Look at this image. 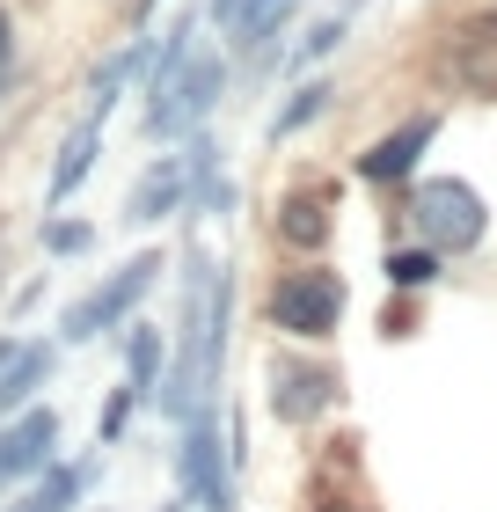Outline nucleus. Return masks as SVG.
Listing matches in <instances>:
<instances>
[{
    "label": "nucleus",
    "mask_w": 497,
    "mask_h": 512,
    "mask_svg": "<svg viewBox=\"0 0 497 512\" xmlns=\"http://www.w3.org/2000/svg\"><path fill=\"white\" fill-rule=\"evenodd\" d=\"M132 410H139V395H132V381H117V388H110V403L96 410V447H117V439H125V425H132Z\"/></svg>",
    "instance_id": "obj_23"
},
{
    "label": "nucleus",
    "mask_w": 497,
    "mask_h": 512,
    "mask_svg": "<svg viewBox=\"0 0 497 512\" xmlns=\"http://www.w3.org/2000/svg\"><path fill=\"white\" fill-rule=\"evenodd\" d=\"M44 256H59V264H66V256H88V249H96V227H88V220H66V213H44Z\"/></svg>",
    "instance_id": "obj_22"
},
{
    "label": "nucleus",
    "mask_w": 497,
    "mask_h": 512,
    "mask_svg": "<svg viewBox=\"0 0 497 512\" xmlns=\"http://www.w3.org/2000/svg\"><path fill=\"white\" fill-rule=\"evenodd\" d=\"M307 8V0H249L242 22H234L227 37V59H249V66H278L286 52H278V37L293 30V15Z\"/></svg>",
    "instance_id": "obj_11"
},
{
    "label": "nucleus",
    "mask_w": 497,
    "mask_h": 512,
    "mask_svg": "<svg viewBox=\"0 0 497 512\" xmlns=\"http://www.w3.org/2000/svg\"><path fill=\"white\" fill-rule=\"evenodd\" d=\"M227 96V52H212V44H198L191 66L176 74V88L161 103H147V139H161V147H176V139H191L212 110H220Z\"/></svg>",
    "instance_id": "obj_6"
},
{
    "label": "nucleus",
    "mask_w": 497,
    "mask_h": 512,
    "mask_svg": "<svg viewBox=\"0 0 497 512\" xmlns=\"http://www.w3.org/2000/svg\"><path fill=\"white\" fill-rule=\"evenodd\" d=\"M446 66H454V81H468V88L490 81V66H497V8L461 15L454 30H446Z\"/></svg>",
    "instance_id": "obj_14"
},
{
    "label": "nucleus",
    "mask_w": 497,
    "mask_h": 512,
    "mask_svg": "<svg viewBox=\"0 0 497 512\" xmlns=\"http://www.w3.org/2000/svg\"><path fill=\"white\" fill-rule=\"evenodd\" d=\"M329 103H337V81L307 74V81L293 88V96H286V103L271 110V125H264V139H271V147H278V139H300V132L315 125V118H329Z\"/></svg>",
    "instance_id": "obj_19"
},
{
    "label": "nucleus",
    "mask_w": 497,
    "mask_h": 512,
    "mask_svg": "<svg viewBox=\"0 0 497 512\" xmlns=\"http://www.w3.org/2000/svg\"><path fill=\"white\" fill-rule=\"evenodd\" d=\"M176 498L191 512H242L234 505V461L220 454V395L176 425Z\"/></svg>",
    "instance_id": "obj_4"
},
{
    "label": "nucleus",
    "mask_w": 497,
    "mask_h": 512,
    "mask_svg": "<svg viewBox=\"0 0 497 512\" xmlns=\"http://www.w3.org/2000/svg\"><path fill=\"white\" fill-rule=\"evenodd\" d=\"M337 395H344V374H337L329 359L271 352V366H264V410H271L286 432H307L315 417H329V410H337Z\"/></svg>",
    "instance_id": "obj_5"
},
{
    "label": "nucleus",
    "mask_w": 497,
    "mask_h": 512,
    "mask_svg": "<svg viewBox=\"0 0 497 512\" xmlns=\"http://www.w3.org/2000/svg\"><path fill=\"white\" fill-rule=\"evenodd\" d=\"M15 74H22V44H15V15L0 8V103L15 96Z\"/></svg>",
    "instance_id": "obj_24"
},
{
    "label": "nucleus",
    "mask_w": 497,
    "mask_h": 512,
    "mask_svg": "<svg viewBox=\"0 0 497 512\" xmlns=\"http://www.w3.org/2000/svg\"><path fill=\"white\" fill-rule=\"evenodd\" d=\"M169 271V256L161 249H139V256H125L103 286H88L74 308H66V322H59V344H96V337H117L125 322L139 315V300L154 293V278Z\"/></svg>",
    "instance_id": "obj_3"
},
{
    "label": "nucleus",
    "mask_w": 497,
    "mask_h": 512,
    "mask_svg": "<svg viewBox=\"0 0 497 512\" xmlns=\"http://www.w3.org/2000/svg\"><path fill=\"white\" fill-rule=\"evenodd\" d=\"M410 227H417V242L424 249H439V256H468V249H483V235H490V205H483V191L468 176H424V183H410Z\"/></svg>",
    "instance_id": "obj_1"
},
{
    "label": "nucleus",
    "mask_w": 497,
    "mask_h": 512,
    "mask_svg": "<svg viewBox=\"0 0 497 512\" xmlns=\"http://www.w3.org/2000/svg\"><path fill=\"white\" fill-rule=\"evenodd\" d=\"M198 30H205L198 15H176L169 30H161V44L147 52V103H161V96H169V88H176V74H183V66H191V52L205 44Z\"/></svg>",
    "instance_id": "obj_18"
},
{
    "label": "nucleus",
    "mask_w": 497,
    "mask_h": 512,
    "mask_svg": "<svg viewBox=\"0 0 497 512\" xmlns=\"http://www.w3.org/2000/svg\"><path fill=\"white\" fill-rule=\"evenodd\" d=\"M59 352L66 344H22V352L0 366V425H8L15 410H30L44 388H52V374H59Z\"/></svg>",
    "instance_id": "obj_13"
},
{
    "label": "nucleus",
    "mask_w": 497,
    "mask_h": 512,
    "mask_svg": "<svg viewBox=\"0 0 497 512\" xmlns=\"http://www.w3.org/2000/svg\"><path fill=\"white\" fill-rule=\"evenodd\" d=\"M88 483H96V461H66V454H59L44 476H30V491H22L8 512H81Z\"/></svg>",
    "instance_id": "obj_15"
},
{
    "label": "nucleus",
    "mask_w": 497,
    "mask_h": 512,
    "mask_svg": "<svg viewBox=\"0 0 497 512\" xmlns=\"http://www.w3.org/2000/svg\"><path fill=\"white\" fill-rule=\"evenodd\" d=\"M432 139H439V110H410V118H402L395 132H381V139H373V147L359 154V183H381V191L410 183Z\"/></svg>",
    "instance_id": "obj_9"
},
{
    "label": "nucleus",
    "mask_w": 497,
    "mask_h": 512,
    "mask_svg": "<svg viewBox=\"0 0 497 512\" xmlns=\"http://www.w3.org/2000/svg\"><path fill=\"white\" fill-rule=\"evenodd\" d=\"M381 271H388V293H432L439 271H446V256L424 249V242H402V249H388Z\"/></svg>",
    "instance_id": "obj_21"
},
{
    "label": "nucleus",
    "mask_w": 497,
    "mask_h": 512,
    "mask_svg": "<svg viewBox=\"0 0 497 512\" xmlns=\"http://www.w3.org/2000/svg\"><path fill=\"white\" fill-rule=\"evenodd\" d=\"M351 8H359V0H351ZM351 8H337V15H315V22L300 30V44H293V52L278 59V66H286V74H315V66H322V59H329V52H337V44L351 37Z\"/></svg>",
    "instance_id": "obj_20"
},
{
    "label": "nucleus",
    "mask_w": 497,
    "mask_h": 512,
    "mask_svg": "<svg viewBox=\"0 0 497 512\" xmlns=\"http://www.w3.org/2000/svg\"><path fill=\"white\" fill-rule=\"evenodd\" d=\"M96 161H103V118H81L74 132L59 139V161H52V176H44V205L59 213V205L96 176Z\"/></svg>",
    "instance_id": "obj_12"
},
{
    "label": "nucleus",
    "mask_w": 497,
    "mask_h": 512,
    "mask_svg": "<svg viewBox=\"0 0 497 512\" xmlns=\"http://www.w3.org/2000/svg\"><path fill=\"white\" fill-rule=\"evenodd\" d=\"M322 512H359V505H322Z\"/></svg>",
    "instance_id": "obj_30"
},
{
    "label": "nucleus",
    "mask_w": 497,
    "mask_h": 512,
    "mask_svg": "<svg viewBox=\"0 0 497 512\" xmlns=\"http://www.w3.org/2000/svg\"><path fill=\"white\" fill-rule=\"evenodd\" d=\"M271 242L293 249V256H322L337 242V191L329 183H293L271 213Z\"/></svg>",
    "instance_id": "obj_8"
},
{
    "label": "nucleus",
    "mask_w": 497,
    "mask_h": 512,
    "mask_svg": "<svg viewBox=\"0 0 497 512\" xmlns=\"http://www.w3.org/2000/svg\"><path fill=\"white\" fill-rule=\"evenodd\" d=\"M0 439H8V476L30 483V476H44V469L59 461V410H52V403L15 410L8 425H0Z\"/></svg>",
    "instance_id": "obj_10"
},
{
    "label": "nucleus",
    "mask_w": 497,
    "mask_h": 512,
    "mask_svg": "<svg viewBox=\"0 0 497 512\" xmlns=\"http://www.w3.org/2000/svg\"><path fill=\"white\" fill-rule=\"evenodd\" d=\"M410 330H417V308H410V293H395L381 315V337H410Z\"/></svg>",
    "instance_id": "obj_26"
},
{
    "label": "nucleus",
    "mask_w": 497,
    "mask_h": 512,
    "mask_svg": "<svg viewBox=\"0 0 497 512\" xmlns=\"http://www.w3.org/2000/svg\"><path fill=\"white\" fill-rule=\"evenodd\" d=\"M147 52H154V37H125V44L96 66V74H88V118L110 125V110H117V96L132 88V74H147Z\"/></svg>",
    "instance_id": "obj_17"
},
{
    "label": "nucleus",
    "mask_w": 497,
    "mask_h": 512,
    "mask_svg": "<svg viewBox=\"0 0 497 512\" xmlns=\"http://www.w3.org/2000/svg\"><path fill=\"white\" fill-rule=\"evenodd\" d=\"M191 191H198L191 154H183V147H169L161 161H147V169H139V183L125 191V227H161V220L191 213Z\"/></svg>",
    "instance_id": "obj_7"
},
{
    "label": "nucleus",
    "mask_w": 497,
    "mask_h": 512,
    "mask_svg": "<svg viewBox=\"0 0 497 512\" xmlns=\"http://www.w3.org/2000/svg\"><path fill=\"white\" fill-rule=\"evenodd\" d=\"M15 352H22V337H8V330H0V366H8Z\"/></svg>",
    "instance_id": "obj_28"
},
{
    "label": "nucleus",
    "mask_w": 497,
    "mask_h": 512,
    "mask_svg": "<svg viewBox=\"0 0 497 512\" xmlns=\"http://www.w3.org/2000/svg\"><path fill=\"white\" fill-rule=\"evenodd\" d=\"M344 300L351 293H344V278L329 264H293V271L271 278L264 315H271V330L293 337V344H329V337H337V322H344Z\"/></svg>",
    "instance_id": "obj_2"
},
{
    "label": "nucleus",
    "mask_w": 497,
    "mask_h": 512,
    "mask_svg": "<svg viewBox=\"0 0 497 512\" xmlns=\"http://www.w3.org/2000/svg\"><path fill=\"white\" fill-rule=\"evenodd\" d=\"M154 8H161V0H132V22H139V30L154 22Z\"/></svg>",
    "instance_id": "obj_27"
},
{
    "label": "nucleus",
    "mask_w": 497,
    "mask_h": 512,
    "mask_svg": "<svg viewBox=\"0 0 497 512\" xmlns=\"http://www.w3.org/2000/svg\"><path fill=\"white\" fill-rule=\"evenodd\" d=\"M117 337H125V381H132V395H139V403H154V395H161V374H169V330L132 315Z\"/></svg>",
    "instance_id": "obj_16"
},
{
    "label": "nucleus",
    "mask_w": 497,
    "mask_h": 512,
    "mask_svg": "<svg viewBox=\"0 0 497 512\" xmlns=\"http://www.w3.org/2000/svg\"><path fill=\"white\" fill-rule=\"evenodd\" d=\"M8 483H15V476H8V439H0V491H8Z\"/></svg>",
    "instance_id": "obj_29"
},
{
    "label": "nucleus",
    "mask_w": 497,
    "mask_h": 512,
    "mask_svg": "<svg viewBox=\"0 0 497 512\" xmlns=\"http://www.w3.org/2000/svg\"><path fill=\"white\" fill-rule=\"evenodd\" d=\"M242 8H249V0H205V15L198 22H212V30H220V44L234 37V22H242Z\"/></svg>",
    "instance_id": "obj_25"
}]
</instances>
